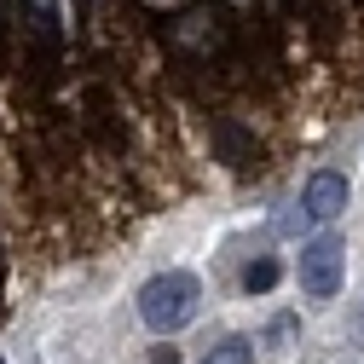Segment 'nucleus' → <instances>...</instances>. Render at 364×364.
I'll return each mask as SVG.
<instances>
[{
    "mask_svg": "<svg viewBox=\"0 0 364 364\" xmlns=\"http://www.w3.org/2000/svg\"><path fill=\"white\" fill-rule=\"evenodd\" d=\"M197 312H203V284L191 278V272H162V278H151L139 289V318H145L151 336L186 330Z\"/></svg>",
    "mask_w": 364,
    "mask_h": 364,
    "instance_id": "nucleus-1",
    "label": "nucleus"
},
{
    "mask_svg": "<svg viewBox=\"0 0 364 364\" xmlns=\"http://www.w3.org/2000/svg\"><path fill=\"white\" fill-rule=\"evenodd\" d=\"M341 266H347V249H341L336 232L312 237V243L301 249V289H306L312 301H330V295L341 289Z\"/></svg>",
    "mask_w": 364,
    "mask_h": 364,
    "instance_id": "nucleus-2",
    "label": "nucleus"
},
{
    "mask_svg": "<svg viewBox=\"0 0 364 364\" xmlns=\"http://www.w3.org/2000/svg\"><path fill=\"white\" fill-rule=\"evenodd\" d=\"M347 197H353L347 173H336V168H318V173L306 179V191H301V208H306L318 225H330V220H341V214H347Z\"/></svg>",
    "mask_w": 364,
    "mask_h": 364,
    "instance_id": "nucleus-3",
    "label": "nucleus"
},
{
    "mask_svg": "<svg viewBox=\"0 0 364 364\" xmlns=\"http://www.w3.org/2000/svg\"><path fill=\"white\" fill-rule=\"evenodd\" d=\"M197 364H255V341H249V336H225V341L208 347Z\"/></svg>",
    "mask_w": 364,
    "mask_h": 364,
    "instance_id": "nucleus-4",
    "label": "nucleus"
},
{
    "mask_svg": "<svg viewBox=\"0 0 364 364\" xmlns=\"http://www.w3.org/2000/svg\"><path fill=\"white\" fill-rule=\"evenodd\" d=\"M278 278H284V266H278V260H249L243 289H249V295H266V289H278Z\"/></svg>",
    "mask_w": 364,
    "mask_h": 364,
    "instance_id": "nucleus-5",
    "label": "nucleus"
}]
</instances>
